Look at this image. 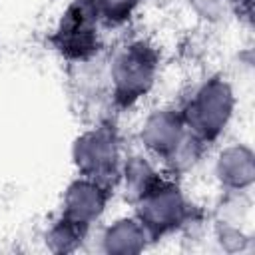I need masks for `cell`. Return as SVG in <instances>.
Here are the masks:
<instances>
[{
  "mask_svg": "<svg viewBox=\"0 0 255 255\" xmlns=\"http://www.w3.org/2000/svg\"><path fill=\"white\" fill-rule=\"evenodd\" d=\"M155 56L143 44H131L120 52L112 66V82L116 98L122 104H131L141 98L153 84Z\"/></svg>",
  "mask_w": 255,
  "mask_h": 255,
  "instance_id": "6da1fadb",
  "label": "cell"
},
{
  "mask_svg": "<svg viewBox=\"0 0 255 255\" xmlns=\"http://www.w3.org/2000/svg\"><path fill=\"white\" fill-rule=\"evenodd\" d=\"M100 20L98 0H80L68 8L56 32L58 48L72 58H86L98 46L96 24Z\"/></svg>",
  "mask_w": 255,
  "mask_h": 255,
  "instance_id": "7a4b0ae2",
  "label": "cell"
},
{
  "mask_svg": "<svg viewBox=\"0 0 255 255\" xmlns=\"http://www.w3.org/2000/svg\"><path fill=\"white\" fill-rule=\"evenodd\" d=\"M229 118V92L221 84L203 86L185 112V124L201 137L215 135Z\"/></svg>",
  "mask_w": 255,
  "mask_h": 255,
  "instance_id": "3957f363",
  "label": "cell"
},
{
  "mask_svg": "<svg viewBox=\"0 0 255 255\" xmlns=\"http://www.w3.org/2000/svg\"><path fill=\"white\" fill-rule=\"evenodd\" d=\"M74 159L84 171V177L102 181L114 173L118 165V145L114 135L106 129L86 131L74 145Z\"/></svg>",
  "mask_w": 255,
  "mask_h": 255,
  "instance_id": "277c9868",
  "label": "cell"
},
{
  "mask_svg": "<svg viewBox=\"0 0 255 255\" xmlns=\"http://www.w3.org/2000/svg\"><path fill=\"white\" fill-rule=\"evenodd\" d=\"M141 203V223L151 229H169L179 221L183 213V201L177 187L161 183L159 179L149 187V191L139 199Z\"/></svg>",
  "mask_w": 255,
  "mask_h": 255,
  "instance_id": "5b68a950",
  "label": "cell"
},
{
  "mask_svg": "<svg viewBox=\"0 0 255 255\" xmlns=\"http://www.w3.org/2000/svg\"><path fill=\"white\" fill-rule=\"evenodd\" d=\"M141 139L153 153L173 155L183 143V120L171 110H157L143 124Z\"/></svg>",
  "mask_w": 255,
  "mask_h": 255,
  "instance_id": "8992f818",
  "label": "cell"
},
{
  "mask_svg": "<svg viewBox=\"0 0 255 255\" xmlns=\"http://www.w3.org/2000/svg\"><path fill=\"white\" fill-rule=\"evenodd\" d=\"M106 205V191L96 179H78L74 181L64 199L66 219L78 225H88L90 221L98 219Z\"/></svg>",
  "mask_w": 255,
  "mask_h": 255,
  "instance_id": "52a82bcc",
  "label": "cell"
},
{
  "mask_svg": "<svg viewBox=\"0 0 255 255\" xmlns=\"http://www.w3.org/2000/svg\"><path fill=\"white\" fill-rule=\"evenodd\" d=\"M110 249L114 251H135L139 249V239H145V229L143 223L139 221H131V219H124L118 221L114 227H110L108 235H106Z\"/></svg>",
  "mask_w": 255,
  "mask_h": 255,
  "instance_id": "ba28073f",
  "label": "cell"
},
{
  "mask_svg": "<svg viewBox=\"0 0 255 255\" xmlns=\"http://www.w3.org/2000/svg\"><path fill=\"white\" fill-rule=\"evenodd\" d=\"M155 181H157V175L141 157H133L126 165V189L129 193H135L137 199H141Z\"/></svg>",
  "mask_w": 255,
  "mask_h": 255,
  "instance_id": "9c48e42d",
  "label": "cell"
},
{
  "mask_svg": "<svg viewBox=\"0 0 255 255\" xmlns=\"http://www.w3.org/2000/svg\"><path fill=\"white\" fill-rule=\"evenodd\" d=\"M137 2L139 0H98L100 18H106L108 22L120 24L126 18H129V14L137 6Z\"/></svg>",
  "mask_w": 255,
  "mask_h": 255,
  "instance_id": "30bf717a",
  "label": "cell"
}]
</instances>
